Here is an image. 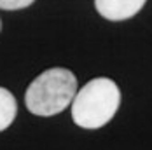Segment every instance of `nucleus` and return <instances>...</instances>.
Masks as SVG:
<instances>
[{
  "instance_id": "obj_1",
  "label": "nucleus",
  "mask_w": 152,
  "mask_h": 150,
  "mask_svg": "<svg viewBox=\"0 0 152 150\" xmlns=\"http://www.w3.org/2000/svg\"><path fill=\"white\" fill-rule=\"evenodd\" d=\"M119 105V86L108 77H96L75 92L72 101V119L79 127L98 129L112 120Z\"/></svg>"
},
{
  "instance_id": "obj_2",
  "label": "nucleus",
  "mask_w": 152,
  "mask_h": 150,
  "mask_svg": "<svg viewBox=\"0 0 152 150\" xmlns=\"http://www.w3.org/2000/svg\"><path fill=\"white\" fill-rule=\"evenodd\" d=\"M77 92V79L68 68L54 66L30 82L25 92V105L33 115L51 117L72 105Z\"/></svg>"
},
{
  "instance_id": "obj_3",
  "label": "nucleus",
  "mask_w": 152,
  "mask_h": 150,
  "mask_svg": "<svg viewBox=\"0 0 152 150\" xmlns=\"http://www.w3.org/2000/svg\"><path fill=\"white\" fill-rule=\"evenodd\" d=\"M147 0H94L98 14L108 21H124L142 11Z\"/></svg>"
},
{
  "instance_id": "obj_4",
  "label": "nucleus",
  "mask_w": 152,
  "mask_h": 150,
  "mask_svg": "<svg viewBox=\"0 0 152 150\" xmlns=\"http://www.w3.org/2000/svg\"><path fill=\"white\" fill-rule=\"evenodd\" d=\"M18 101L14 94L5 87H0V131H5L16 119Z\"/></svg>"
},
{
  "instance_id": "obj_5",
  "label": "nucleus",
  "mask_w": 152,
  "mask_h": 150,
  "mask_svg": "<svg viewBox=\"0 0 152 150\" xmlns=\"http://www.w3.org/2000/svg\"><path fill=\"white\" fill-rule=\"evenodd\" d=\"M35 0H0V9L4 11H19L30 7Z\"/></svg>"
},
{
  "instance_id": "obj_6",
  "label": "nucleus",
  "mask_w": 152,
  "mask_h": 150,
  "mask_svg": "<svg viewBox=\"0 0 152 150\" xmlns=\"http://www.w3.org/2000/svg\"><path fill=\"white\" fill-rule=\"evenodd\" d=\"M0 30H2V21H0Z\"/></svg>"
}]
</instances>
